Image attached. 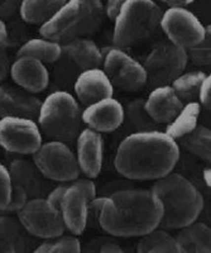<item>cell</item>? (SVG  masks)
<instances>
[{"mask_svg": "<svg viewBox=\"0 0 211 253\" xmlns=\"http://www.w3.org/2000/svg\"><path fill=\"white\" fill-rule=\"evenodd\" d=\"M125 118H128L132 126L138 130H150L156 129V122L148 115L144 108V100H133L128 105L127 110L124 109Z\"/></svg>", "mask_w": 211, "mask_h": 253, "instance_id": "cell-30", "label": "cell"}, {"mask_svg": "<svg viewBox=\"0 0 211 253\" xmlns=\"http://www.w3.org/2000/svg\"><path fill=\"white\" fill-rule=\"evenodd\" d=\"M64 55L62 43L48 38H31L24 42L17 52V56H31L43 63H53Z\"/></svg>", "mask_w": 211, "mask_h": 253, "instance_id": "cell-22", "label": "cell"}, {"mask_svg": "<svg viewBox=\"0 0 211 253\" xmlns=\"http://www.w3.org/2000/svg\"><path fill=\"white\" fill-rule=\"evenodd\" d=\"M76 99L87 105L96 100L110 98L114 94V85L100 67L82 70L73 83Z\"/></svg>", "mask_w": 211, "mask_h": 253, "instance_id": "cell-17", "label": "cell"}, {"mask_svg": "<svg viewBox=\"0 0 211 253\" xmlns=\"http://www.w3.org/2000/svg\"><path fill=\"white\" fill-rule=\"evenodd\" d=\"M41 100L32 92L0 85V118L1 117H28L37 118Z\"/></svg>", "mask_w": 211, "mask_h": 253, "instance_id": "cell-19", "label": "cell"}, {"mask_svg": "<svg viewBox=\"0 0 211 253\" xmlns=\"http://www.w3.org/2000/svg\"><path fill=\"white\" fill-rule=\"evenodd\" d=\"M176 239L182 253H210L211 251V229L201 221L195 220L179 228Z\"/></svg>", "mask_w": 211, "mask_h": 253, "instance_id": "cell-21", "label": "cell"}, {"mask_svg": "<svg viewBox=\"0 0 211 253\" xmlns=\"http://www.w3.org/2000/svg\"><path fill=\"white\" fill-rule=\"evenodd\" d=\"M162 15L154 0H125L114 17L113 41L116 47H130L153 35Z\"/></svg>", "mask_w": 211, "mask_h": 253, "instance_id": "cell-6", "label": "cell"}, {"mask_svg": "<svg viewBox=\"0 0 211 253\" xmlns=\"http://www.w3.org/2000/svg\"><path fill=\"white\" fill-rule=\"evenodd\" d=\"M100 251L104 253H123V248L116 243H113V242L105 243L104 246L100 247Z\"/></svg>", "mask_w": 211, "mask_h": 253, "instance_id": "cell-42", "label": "cell"}, {"mask_svg": "<svg viewBox=\"0 0 211 253\" xmlns=\"http://www.w3.org/2000/svg\"><path fill=\"white\" fill-rule=\"evenodd\" d=\"M65 3L66 0H21L19 14L26 23L41 26Z\"/></svg>", "mask_w": 211, "mask_h": 253, "instance_id": "cell-24", "label": "cell"}, {"mask_svg": "<svg viewBox=\"0 0 211 253\" xmlns=\"http://www.w3.org/2000/svg\"><path fill=\"white\" fill-rule=\"evenodd\" d=\"M13 182L9 173V169L0 162V211H4L8 207L12 195Z\"/></svg>", "mask_w": 211, "mask_h": 253, "instance_id": "cell-33", "label": "cell"}, {"mask_svg": "<svg viewBox=\"0 0 211 253\" xmlns=\"http://www.w3.org/2000/svg\"><path fill=\"white\" fill-rule=\"evenodd\" d=\"M58 209L65 228L70 233L78 236L84 232L89 219L90 200L75 182L71 181L66 185Z\"/></svg>", "mask_w": 211, "mask_h": 253, "instance_id": "cell-15", "label": "cell"}, {"mask_svg": "<svg viewBox=\"0 0 211 253\" xmlns=\"http://www.w3.org/2000/svg\"><path fill=\"white\" fill-rule=\"evenodd\" d=\"M72 182H75L76 185H77L80 189L84 191L85 194H86V196L89 198V200L91 202L94 198L96 196V185L95 182L93 181V178H76V180H73Z\"/></svg>", "mask_w": 211, "mask_h": 253, "instance_id": "cell-36", "label": "cell"}, {"mask_svg": "<svg viewBox=\"0 0 211 253\" xmlns=\"http://www.w3.org/2000/svg\"><path fill=\"white\" fill-rule=\"evenodd\" d=\"M9 173L14 185H19L27 191L28 196L39 194L42 190L39 175L35 164L31 165L24 160H15L9 166Z\"/></svg>", "mask_w": 211, "mask_h": 253, "instance_id": "cell-26", "label": "cell"}, {"mask_svg": "<svg viewBox=\"0 0 211 253\" xmlns=\"http://www.w3.org/2000/svg\"><path fill=\"white\" fill-rule=\"evenodd\" d=\"M201 105L199 101H188L183 104L181 110L175 115V118L168 122L165 132L172 138L177 139L182 138L183 135L190 133L195 126L199 124V117L201 113Z\"/></svg>", "mask_w": 211, "mask_h": 253, "instance_id": "cell-23", "label": "cell"}, {"mask_svg": "<svg viewBox=\"0 0 211 253\" xmlns=\"http://www.w3.org/2000/svg\"><path fill=\"white\" fill-rule=\"evenodd\" d=\"M9 46V31L5 20L0 18V47Z\"/></svg>", "mask_w": 211, "mask_h": 253, "instance_id": "cell-41", "label": "cell"}, {"mask_svg": "<svg viewBox=\"0 0 211 253\" xmlns=\"http://www.w3.org/2000/svg\"><path fill=\"white\" fill-rule=\"evenodd\" d=\"M103 70L113 85L125 91H137L147 84L143 63L120 47H110L103 52Z\"/></svg>", "mask_w": 211, "mask_h": 253, "instance_id": "cell-11", "label": "cell"}, {"mask_svg": "<svg viewBox=\"0 0 211 253\" xmlns=\"http://www.w3.org/2000/svg\"><path fill=\"white\" fill-rule=\"evenodd\" d=\"M181 143L186 150L190 151L192 155L201 158L204 161L210 162L211 156V130L205 126L197 124L194 129L183 135Z\"/></svg>", "mask_w": 211, "mask_h": 253, "instance_id": "cell-27", "label": "cell"}, {"mask_svg": "<svg viewBox=\"0 0 211 253\" xmlns=\"http://www.w3.org/2000/svg\"><path fill=\"white\" fill-rule=\"evenodd\" d=\"M206 33L204 40L200 43L186 48L188 60H191L200 66H208L210 65V37H211V27L205 26Z\"/></svg>", "mask_w": 211, "mask_h": 253, "instance_id": "cell-31", "label": "cell"}, {"mask_svg": "<svg viewBox=\"0 0 211 253\" xmlns=\"http://www.w3.org/2000/svg\"><path fill=\"white\" fill-rule=\"evenodd\" d=\"M9 74L18 86L32 94L44 91L49 84L46 63L31 56H17L9 67Z\"/></svg>", "mask_w": 211, "mask_h": 253, "instance_id": "cell-16", "label": "cell"}, {"mask_svg": "<svg viewBox=\"0 0 211 253\" xmlns=\"http://www.w3.org/2000/svg\"><path fill=\"white\" fill-rule=\"evenodd\" d=\"M203 177H204V182H205L206 186L210 187L211 186V170L209 169V167L204 169Z\"/></svg>", "mask_w": 211, "mask_h": 253, "instance_id": "cell-44", "label": "cell"}, {"mask_svg": "<svg viewBox=\"0 0 211 253\" xmlns=\"http://www.w3.org/2000/svg\"><path fill=\"white\" fill-rule=\"evenodd\" d=\"M152 191L162 203L163 215L159 227L179 229L197 220L204 209V196L181 173L170 172L157 178Z\"/></svg>", "mask_w": 211, "mask_h": 253, "instance_id": "cell-3", "label": "cell"}, {"mask_svg": "<svg viewBox=\"0 0 211 253\" xmlns=\"http://www.w3.org/2000/svg\"><path fill=\"white\" fill-rule=\"evenodd\" d=\"M197 99H199V104L201 107L210 109L211 105V76L206 75L204 78L203 83L200 85L199 94H197Z\"/></svg>", "mask_w": 211, "mask_h": 253, "instance_id": "cell-35", "label": "cell"}, {"mask_svg": "<svg viewBox=\"0 0 211 253\" xmlns=\"http://www.w3.org/2000/svg\"><path fill=\"white\" fill-rule=\"evenodd\" d=\"M17 218L27 233L37 238H56L66 230L60 209L47 198L35 196L28 199L17 213Z\"/></svg>", "mask_w": 211, "mask_h": 253, "instance_id": "cell-8", "label": "cell"}, {"mask_svg": "<svg viewBox=\"0 0 211 253\" xmlns=\"http://www.w3.org/2000/svg\"><path fill=\"white\" fill-rule=\"evenodd\" d=\"M125 0H107L106 4H105V14L107 15L109 19L113 20L114 17L116 15L118 10L120 9V6L123 5Z\"/></svg>", "mask_w": 211, "mask_h": 253, "instance_id": "cell-39", "label": "cell"}, {"mask_svg": "<svg viewBox=\"0 0 211 253\" xmlns=\"http://www.w3.org/2000/svg\"><path fill=\"white\" fill-rule=\"evenodd\" d=\"M62 51L81 70L100 67L103 65V51L94 41L85 37L73 38L62 44Z\"/></svg>", "mask_w": 211, "mask_h": 253, "instance_id": "cell-20", "label": "cell"}, {"mask_svg": "<svg viewBox=\"0 0 211 253\" xmlns=\"http://www.w3.org/2000/svg\"><path fill=\"white\" fill-rule=\"evenodd\" d=\"M188 57L186 48L167 42L150 51L143 66L147 72V83L152 86L171 85L186 70Z\"/></svg>", "mask_w": 211, "mask_h": 253, "instance_id": "cell-9", "label": "cell"}, {"mask_svg": "<svg viewBox=\"0 0 211 253\" xmlns=\"http://www.w3.org/2000/svg\"><path fill=\"white\" fill-rule=\"evenodd\" d=\"M179 160L178 142L158 129L138 130L118 146L114 166L130 180H157L172 172Z\"/></svg>", "mask_w": 211, "mask_h": 253, "instance_id": "cell-1", "label": "cell"}, {"mask_svg": "<svg viewBox=\"0 0 211 253\" xmlns=\"http://www.w3.org/2000/svg\"><path fill=\"white\" fill-rule=\"evenodd\" d=\"M159 27L171 43L183 48L200 43L206 33L201 20L186 6H171L162 12Z\"/></svg>", "mask_w": 211, "mask_h": 253, "instance_id": "cell-12", "label": "cell"}, {"mask_svg": "<svg viewBox=\"0 0 211 253\" xmlns=\"http://www.w3.org/2000/svg\"><path fill=\"white\" fill-rule=\"evenodd\" d=\"M9 58L5 47H0V81H3L9 74Z\"/></svg>", "mask_w": 211, "mask_h": 253, "instance_id": "cell-38", "label": "cell"}, {"mask_svg": "<svg viewBox=\"0 0 211 253\" xmlns=\"http://www.w3.org/2000/svg\"><path fill=\"white\" fill-rule=\"evenodd\" d=\"M162 215V203L152 190L129 189L105 196L98 220L110 236L132 238L159 227Z\"/></svg>", "mask_w": 211, "mask_h": 253, "instance_id": "cell-2", "label": "cell"}, {"mask_svg": "<svg viewBox=\"0 0 211 253\" xmlns=\"http://www.w3.org/2000/svg\"><path fill=\"white\" fill-rule=\"evenodd\" d=\"M33 164L43 177L57 182H71L80 175L76 153L69 143L56 139L42 142L33 153Z\"/></svg>", "mask_w": 211, "mask_h": 253, "instance_id": "cell-7", "label": "cell"}, {"mask_svg": "<svg viewBox=\"0 0 211 253\" xmlns=\"http://www.w3.org/2000/svg\"><path fill=\"white\" fill-rule=\"evenodd\" d=\"M75 153L80 172L90 178L98 177L104 162V139L102 133L89 126L80 130L76 137Z\"/></svg>", "mask_w": 211, "mask_h": 253, "instance_id": "cell-14", "label": "cell"}, {"mask_svg": "<svg viewBox=\"0 0 211 253\" xmlns=\"http://www.w3.org/2000/svg\"><path fill=\"white\" fill-rule=\"evenodd\" d=\"M81 251V242L75 234H71V236L61 234L56 238L46 239L43 243L35 248V252L38 253H80Z\"/></svg>", "mask_w": 211, "mask_h": 253, "instance_id": "cell-29", "label": "cell"}, {"mask_svg": "<svg viewBox=\"0 0 211 253\" xmlns=\"http://www.w3.org/2000/svg\"><path fill=\"white\" fill-rule=\"evenodd\" d=\"M105 15L102 0H66L52 17L39 26L41 37L65 43L91 35Z\"/></svg>", "mask_w": 211, "mask_h": 253, "instance_id": "cell-4", "label": "cell"}, {"mask_svg": "<svg viewBox=\"0 0 211 253\" xmlns=\"http://www.w3.org/2000/svg\"><path fill=\"white\" fill-rule=\"evenodd\" d=\"M124 121V107L113 96L87 104L81 112L82 123L99 133L114 132Z\"/></svg>", "mask_w": 211, "mask_h": 253, "instance_id": "cell-13", "label": "cell"}, {"mask_svg": "<svg viewBox=\"0 0 211 253\" xmlns=\"http://www.w3.org/2000/svg\"><path fill=\"white\" fill-rule=\"evenodd\" d=\"M206 75L204 71H183L171 83V86L181 100L192 101L197 99L200 85Z\"/></svg>", "mask_w": 211, "mask_h": 253, "instance_id": "cell-28", "label": "cell"}, {"mask_svg": "<svg viewBox=\"0 0 211 253\" xmlns=\"http://www.w3.org/2000/svg\"><path fill=\"white\" fill-rule=\"evenodd\" d=\"M183 101L171 85H158L149 92L144 100L148 115L157 124L168 123L181 110Z\"/></svg>", "mask_w": 211, "mask_h": 253, "instance_id": "cell-18", "label": "cell"}, {"mask_svg": "<svg viewBox=\"0 0 211 253\" xmlns=\"http://www.w3.org/2000/svg\"><path fill=\"white\" fill-rule=\"evenodd\" d=\"M43 142L37 121L28 117L0 118V147L6 152L33 155Z\"/></svg>", "mask_w": 211, "mask_h": 253, "instance_id": "cell-10", "label": "cell"}, {"mask_svg": "<svg viewBox=\"0 0 211 253\" xmlns=\"http://www.w3.org/2000/svg\"><path fill=\"white\" fill-rule=\"evenodd\" d=\"M161 1L168 5V8H171V6H187L194 3V0H161Z\"/></svg>", "mask_w": 211, "mask_h": 253, "instance_id": "cell-43", "label": "cell"}, {"mask_svg": "<svg viewBox=\"0 0 211 253\" xmlns=\"http://www.w3.org/2000/svg\"><path fill=\"white\" fill-rule=\"evenodd\" d=\"M37 123L49 139L66 143L75 141L81 126V110L76 96L65 90L47 95L38 109Z\"/></svg>", "mask_w": 211, "mask_h": 253, "instance_id": "cell-5", "label": "cell"}, {"mask_svg": "<svg viewBox=\"0 0 211 253\" xmlns=\"http://www.w3.org/2000/svg\"><path fill=\"white\" fill-rule=\"evenodd\" d=\"M17 223L9 216H0V243L8 245L10 247L9 248L10 251H14L13 246L18 243L19 239H21L19 227L22 224L21 223L17 224Z\"/></svg>", "mask_w": 211, "mask_h": 253, "instance_id": "cell-32", "label": "cell"}, {"mask_svg": "<svg viewBox=\"0 0 211 253\" xmlns=\"http://www.w3.org/2000/svg\"><path fill=\"white\" fill-rule=\"evenodd\" d=\"M137 251L139 253H182L176 237L159 227L141 237Z\"/></svg>", "mask_w": 211, "mask_h": 253, "instance_id": "cell-25", "label": "cell"}, {"mask_svg": "<svg viewBox=\"0 0 211 253\" xmlns=\"http://www.w3.org/2000/svg\"><path fill=\"white\" fill-rule=\"evenodd\" d=\"M65 190H66V185H60V186L55 187V189L52 190V191H49V194L47 195V200H48L49 203H52L55 207L58 208V205H60V202H61L62 199V195H64Z\"/></svg>", "mask_w": 211, "mask_h": 253, "instance_id": "cell-40", "label": "cell"}, {"mask_svg": "<svg viewBox=\"0 0 211 253\" xmlns=\"http://www.w3.org/2000/svg\"><path fill=\"white\" fill-rule=\"evenodd\" d=\"M29 199L28 194H27L26 190L23 189L19 185L13 184L12 187V195H10V200H9L8 207L5 208V213H18L22 208L24 207V204L27 203V200Z\"/></svg>", "mask_w": 211, "mask_h": 253, "instance_id": "cell-34", "label": "cell"}, {"mask_svg": "<svg viewBox=\"0 0 211 253\" xmlns=\"http://www.w3.org/2000/svg\"><path fill=\"white\" fill-rule=\"evenodd\" d=\"M21 0H0V18L6 19L12 17L19 8Z\"/></svg>", "mask_w": 211, "mask_h": 253, "instance_id": "cell-37", "label": "cell"}]
</instances>
